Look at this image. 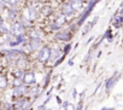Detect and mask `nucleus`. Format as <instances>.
Here are the masks:
<instances>
[{"label": "nucleus", "mask_w": 123, "mask_h": 110, "mask_svg": "<svg viewBox=\"0 0 123 110\" xmlns=\"http://www.w3.org/2000/svg\"><path fill=\"white\" fill-rule=\"evenodd\" d=\"M49 57H51V50H49V47H43V48L41 50V52L39 53L37 59H39L40 62L45 63V62H47V61L49 59Z\"/></svg>", "instance_id": "f257e3e1"}, {"label": "nucleus", "mask_w": 123, "mask_h": 110, "mask_svg": "<svg viewBox=\"0 0 123 110\" xmlns=\"http://www.w3.org/2000/svg\"><path fill=\"white\" fill-rule=\"evenodd\" d=\"M94 5H95V0H92V1L89 3V5H88V9L85 11V13H83V15H82V17L80 18V21H79V24H82V23H83V21H85V19L88 17V15L91 13V11H92V9L94 7Z\"/></svg>", "instance_id": "f03ea898"}, {"label": "nucleus", "mask_w": 123, "mask_h": 110, "mask_svg": "<svg viewBox=\"0 0 123 110\" xmlns=\"http://www.w3.org/2000/svg\"><path fill=\"white\" fill-rule=\"evenodd\" d=\"M23 32H24L23 24H21V23H16V24L12 26V33H13V35H16V36H21V35L23 34Z\"/></svg>", "instance_id": "7ed1b4c3"}, {"label": "nucleus", "mask_w": 123, "mask_h": 110, "mask_svg": "<svg viewBox=\"0 0 123 110\" xmlns=\"http://www.w3.org/2000/svg\"><path fill=\"white\" fill-rule=\"evenodd\" d=\"M23 80L27 85H33L35 82V75L33 71H29V73H25V75L23 76Z\"/></svg>", "instance_id": "20e7f679"}, {"label": "nucleus", "mask_w": 123, "mask_h": 110, "mask_svg": "<svg viewBox=\"0 0 123 110\" xmlns=\"http://www.w3.org/2000/svg\"><path fill=\"white\" fill-rule=\"evenodd\" d=\"M25 92H27V87L23 86V85L17 86V87H15V90H13V94H15L16 97H21V96H23Z\"/></svg>", "instance_id": "39448f33"}, {"label": "nucleus", "mask_w": 123, "mask_h": 110, "mask_svg": "<svg viewBox=\"0 0 123 110\" xmlns=\"http://www.w3.org/2000/svg\"><path fill=\"white\" fill-rule=\"evenodd\" d=\"M63 13L64 16H70L74 13V6L70 4H64L63 5Z\"/></svg>", "instance_id": "423d86ee"}, {"label": "nucleus", "mask_w": 123, "mask_h": 110, "mask_svg": "<svg viewBox=\"0 0 123 110\" xmlns=\"http://www.w3.org/2000/svg\"><path fill=\"white\" fill-rule=\"evenodd\" d=\"M40 47H41V40L40 39H31V41H30V48L33 51H35V50H37Z\"/></svg>", "instance_id": "0eeeda50"}, {"label": "nucleus", "mask_w": 123, "mask_h": 110, "mask_svg": "<svg viewBox=\"0 0 123 110\" xmlns=\"http://www.w3.org/2000/svg\"><path fill=\"white\" fill-rule=\"evenodd\" d=\"M117 79H118V76H117V78H113V76H112V78H110V79L106 81V90H107V91L111 90V87L115 85V82L117 81Z\"/></svg>", "instance_id": "6e6552de"}, {"label": "nucleus", "mask_w": 123, "mask_h": 110, "mask_svg": "<svg viewBox=\"0 0 123 110\" xmlns=\"http://www.w3.org/2000/svg\"><path fill=\"white\" fill-rule=\"evenodd\" d=\"M29 15H30V17L31 18H36V16H37V10H36V6H34V5H31V6H29Z\"/></svg>", "instance_id": "1a4fd4ad"}, {"label": "nucleus", "mask_w": 123, "mask_h": 110, "mask_svg": "<svg viewBox=\"0 0 123 110\" xmlns=\"http://www.w3.org/2000/svg\"><path fill=\"white\" fill-rule=\"evenodd\" d=\"M57 38L59 39V40H69L70 39V34L69 33H67V32H63V33H59L58 35H57Z\"/></svg>", "instance_id": "9d476101"}, {"label": "nucleus", "mask_w": 123, "mask_h": 110, "mask_svg": "<svg viewBox=\"0 0 123 110\" xmlns=\"http://www.w3.org/2000/svg\"><path fill=\"white\" fill-rule=\"evenodd\" d=\"M7 86V79L6 76H0V88H5Z\"/></svg>", "instance_id": "9b49d317"}, {"label": "nucleus", "mask_w": 123, "mask_h": 110, "mask_svg": "<svg viewBox=\"0 0 123 110\" xmlns=\"http://www.w3.org/2000/svg\"><path fill=\"white\" fill-rule=\"evenodd\" d=\"M122 22H123V17H118V16H116L115 17V19H113V23H115V27H121V24H122Z\"/></svg>", "instance_id": "f8f14e48"}, {"label": "nucleus", "mask_w": 123, "mask_h": 110, "mask_svg": "<svg viewBox=\"0 0 123 110\" xmlns=\"http://www.w3.org/2000/svg\"><path fill=\"white\" fill-rule=\"evenodd\" d=\"M64 22H65V16H59V17L55 19V24H57L58 27H60Z\"/></svg>", "instance_id": "ddd939ff"}, {"label": "nucleus", "mask_w": 123, "mask_h": 110, "mask_svg": "<svg viewBox=\"0 0 123 110\" xmlns=\"http://www.w3.org/2000/svg\"><path fill=\"white\" fill-rule=\"evenodd\" d=\"M59 53H60V52H59V50H54V51H53V53H51V57H49V58H51L52 61H55V59L59 57Z\"/></svg>", "instance_id": "4468645a"}, {"label": "nucleus", "mask_w": 123, "mask_h": 110, "mask_svg": "<svg viewBox=\"0 0 123 110\" xmlns=\"http://www.w3.org/2000/svg\"><path fill=\"white\" fill-rule=\"evenodd\" d=\"M18 1H19V0H6V3H7L9 5H11V6L17 5V4H18Z\"/></svg>", "instance_id": "2eb2a0df"}, {"label": "nucleus", "mask_w": 123, "mask_h": 110, "mask_svg": "<svg viewBox=\"0 0 123 110\" xmlns=\"http://www.w3.org/2000/svg\"><path fill=\"white\" fill-rule=\"evenodd\" d=\"M27 65V62L24 61V59H21V61H18V67L22 69V68H24Z\"/></svg>", "instance_id": "dca6fc26"}, {"label": "nucleus", "mask_w": 123, "mask_h": 110, "mask_svg": "<svg viewBox=\"0 0 123 110\" xmlns=\"http://www.w3.org/2000/svg\"><path fill=\"white\" fill-rule=\"evenodd\" d=\"M92 26H93V24H92V23H89V24H88V26H87V28H86V29H85V30H83V35H86V34H87V33H88V32H89V29H91V28H92Z\"/></svg>", "instance_id": "f3484780"}, {"label": "nucleus", "mask_w": 123, "mask_h": 110, "mask_svg": "<svg viewBox=\"0 0 123 110\" xmlns=\"http://www.w3.org/2000/svg\"><path fill=\"white\" fill-rule=\"evenodd\" d=\"M0 32H3V33H7V28L4 27V24L0 26Z\"/></svg>", "instance_id": "a211bd4d"}, {"label": "nucleus", "mask_w": 123, "mask_h": 110, "mask_svg": "<svg viewBox=\"0 0 123 110\" xmlns=\"http://www.w3.org/2000/svg\"><path fill=\"white\" fill-rule=\"evenodd\" d=\"M65 110H75V108H74V105H73V104H70V103H69V105L65 108Z\"/></svg>", "instance_id": "6ab92c4d"}, {"label": "nucleus", "mask_w": 123, "mask_h": 110, "mask_svg": "<svg viewBox=\"0 0 123 110\" xmlns=\"http://www.w3.org/2000/svg\"><path fill=\"white\" fill-rule=\"evenodd\" d=\"M22 74H23V73L19 70V71H17V73H16V76H17L18 79H21V78H22Z\"/></svg>", "instance_id": "aec40b11"}, {"label": "nucleus", "mask_w": 123, "mask_h": 110, "mask_svg": "<svg viewBox=\"0 0 123 110\" xmlns=\"http://www.w3.org/2000/svg\"><path fill=\"white\" fill-rule=\"evenodd\" d=\"M76 96H77V92H76V90H73V97L75 98Z\"/></svg>", "instance_id": "412c9836"}, {"label": "nucleus", "mask_w": 123, "mask_h": 110, "mask_svg": "<svg viewBox=\"0 0 123 110\" xmlns=\"http://www.w3.org/2000/svg\"><path fill=\"white\" fill-rule=\"evenodd\" d=\"M3 24V19H1V17H0V26Z\"/></svg>", "instance_id": "4be33fe9"}, {"label": "nucleus", "mask_w": 123, "mask_h": 110, "mask_svg": "<svg viewBox=\"0 0 123 110\" xmlns=\"http://www.w3.org/2000/svg\"><path fill=\"white\" fill-rule=\"evenodd\" d=\"M101 110H111V109H101Z\"/></svg>", "instance_id": "5701e85b"}, {"label": "nucleus", "mask_w": 123, "mask_h": 110, "mask_svg": "<svg viewBox=\"0 0 123 110\" xmlns=\"http://www.w3.org/2000/svg\"><path fill=\"white\" fill-rule=\"evenodd\" d=\"M47 110H52V109H47Z\"/></svg>", "instance_id": "b1692460"}, {"label": "nucleus", "mask_w": 123, "mask_h": 110, "mask_svg": "<svg viewBox=\"0 0 123 110\" xmlns=\"http://www.w3.org/2000/svg\"><path fill=\"white\" fill-rule=\"evenodd\" d=\"M41 1H43V0H41Z\"/></svg>", "instance_id": "393cba45"}]
</instances>
